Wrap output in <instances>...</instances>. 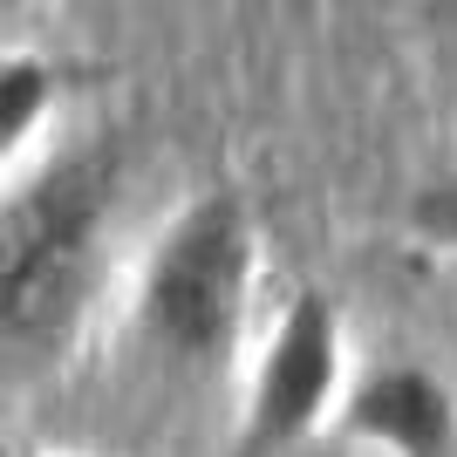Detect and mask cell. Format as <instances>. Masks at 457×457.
Returning <instances> with one entry per match:
<instances>
[{
    "instance_id": "2",
    "label": "cell",
    "mask_w": 457,
    "mask_h": 457,
    "mask_svg": "<svg viewBox=\"0 0 457 457\" xmlns=\"http://www.w3.org/2000/svg\"><path fill=\"white\" fill-rule=\"evenodd\" d=\"M253 280H260V232L246 198L198 191L137 267V342L171 376H219L246 335Z\"/></svg>"
},
{
    "instance_id": "1",
    "label": "cell",
    "mask_w": 457,
    "mask_h": 457,
    "mask_svg": "<svg viewBox=\"0 0 457 457\" xmlns=\"http://www.w3.org/2000/svg\"><path fill=\"white\" fill-rule=\"evenodd\" d=\"M116 151L76 144L0 191V382L69 362L103 287Z\"/></svg>"
},
{
    "instance_id": "6",
    "label": "cell",
    "mask_w": 457,
    "mask_h": 457,
    "mask_svg": "<svg viewBox=\"0 0 457 457\" xmlns=\"http://www.w3.org/2000/svg\"><path fill=\"white\" fill-rule=\"evenodd\" d=\"M410 232L430 253H457V178H444V185L410 198Z\"/></svg>"
},
{
    "instance_id": "5",
    "label": "cell",
    "mask_w": 457,
    "mask_h": 457,
    "mask_svg": "<svg viewBox=\"0 0 457 457\" xmlns=\"http://www.w3.org/2000/svg\"><path fill=\"white\" fill-rule=\"evenodd\" d=\"M55 96L62 82L41 55H0V171L41 137V123L55 116Z\"/></svg>"
},
{
    "instance_id": "8",
    "label": "cell",
    "mask_w": 457,
    "mask_h": 457,
    "mask_svg": "<svg viewBox=\"0 0 457 457\" xmlns=\"http://www.w3.org/2000/svg\"><path fill=\"white\" fill-rule=\"evenodd\" d=\"M0 7H28V0H0Z\"/></svg>"
},
{
    "instance_id": "3",
    "label": "cell",
    "mask_w": 457,
    "mask_h": 457,
    "mask_svg": "<svg viewBox=\"0 0 457 457\" xmlns=\"http://www.w3.org/2000/svg\"><path fill=\"white\" fill-rule=\"evenodd\" d=\"M348 382V342L342 307L321 287H294L273 314L267 342L246 362V396H239V457H280L307 444L335 417V396Z\"/></svg>"
},
{
    "instance_id": "4",
    "label": "cell",
    "mask_w": 457,
    "mask_h": 457,
    "mask_svg": "<svg viewBox=\"0 0 457 457\" xmlns=\"http://www.w3.org/2000/svg\"><path fill=\"white\" fill-rule=\"evenodd\" d=\"M335 437L376 457H457V396L423 362H376L335 396Z\"/></svg>"
},
{
    "instance_id": "7",
    "label": "cell",
    "mask_w": 457,
    "mask_h": 457,
    "mask_svg": "<svg viewBox=\"0 0 457 457\" xmlns=\"http://www.w3.org/2000/svg\"><path fill=\"white\" fill-rule=\"evenodd\" d=\"M7 457H48V451H7Z\"/></svg>"
}]
</instances>
